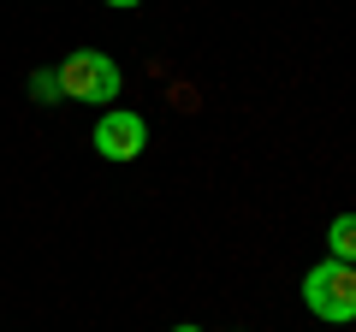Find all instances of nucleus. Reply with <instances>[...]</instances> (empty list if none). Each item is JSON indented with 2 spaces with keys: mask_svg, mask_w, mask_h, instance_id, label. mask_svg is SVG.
Instances as JSON below:
<instances>
[{
  "mask_svg": "<svg viewBox=\"0 0 356 332\" xmlns=\"http://www.w3.org/2000/svg\"><path fill=\"white\" fill-rule=\"evenodd\" d=\"M303 303L315 320H327V326H350L356 320V267L350 261H321V267L303 273Z\"/></svg>",
  "mask_w": 356,
  "mask_h": 332,
  "instance_id": "f257e3e1",
  "label": "nucleus"
},
{
  "mask_svg": "<svg viewBox=\"0 0 356 332\" xmlns=\"http://www.w3.org/2000/svg\"><path fill=\"white\" fill-rule=\"evenodd\" d=\"M60 90L72 95V101L113 107V95L125 90V77H119V65L107 60V53H95V48H72V53L60 60Z\"/></svg>",
  "mask_w": 356,
  "mask_h": 332,
  "instance_id": "f03ea898",
  "label": "nucleus"
},
{
  "mask_svg": "<svg viewBox=\"0 0 356 332\" xmlns=\"http://www.w3.org/2000/svg\"><path fill=\"white\" fill-rule=\"evenodd\" d=\"M95 154L102 160H137L143 149H149V119L131 113V107H107L102 119H95Z\"/></svg>",
  "mask_w": 356,
  "mask_h": 332,
  "instance_id": "7ed1b4c3",
  "label": "nucleus"
},
{
  "mask_svg": "<svg viewBox=\"0 0 356 332\" xmlns=\"http://www.w3.org/2000/svg\"><path fill=\"white\" fill-rule=\"evenodd\" d=\"M327 249H332V261H350L356 267V214H339L327 226Z\"/></svg>",
  "mask_w": 356,
  "mask_h": 332,
  "instance_id": "20e7f679",
  "label": "nucleus"
},
{
  "mask_svg": "<svg viewBox=\"0 0 356 332\" xmlns=\"http://www.w3.org/2000/svg\"><path fill=\"white\" fill-rule=\"evenodd\" d=\"M30 90H36V101H60V72H36V77H30Z\"/></svg>",
  "mask_w": 356,
  "mask_h": 332,
  "instance_id": "39448f33",
  "label": "nucleus"
},
{
  "mask_svg": "<svg viewBox=\"0 0 356 332\" xmlns=\"http://www.w3.org/2000/svg\"><path fill=\"white\" fill-rule=\"evenodd\" d=\"M107 6H119V13H131V6H143V0H107Z\"/></svg>",
  "mask_w": 356,
  "mask_h": 332,
  "instance_id": "423d86ee",
  "label": "nucleus"
},
{
  "mask_svg": "<svg viewBox=\"0 0 356 332\" xmlns=\"http://www.w3.org/2000/svg\"><path fill=\"white\" fill-rule=\"evenodd\" d=\"M172 332H202V326H191V320H184V326H172Z\"/></svg>",
  "mask_w": 356,
  "mask_h": 332,
  "instance_id": "0eeeda50",
  "label": "nucleus"
}]
</instances>
